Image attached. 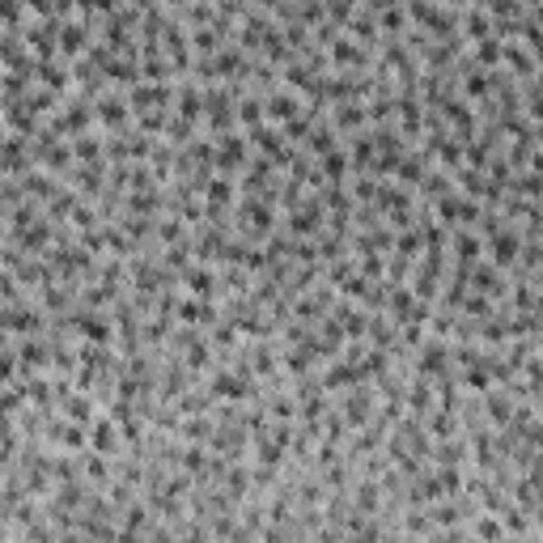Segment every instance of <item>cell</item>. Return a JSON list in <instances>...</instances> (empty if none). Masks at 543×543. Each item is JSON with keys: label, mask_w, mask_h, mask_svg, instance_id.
I'll list each match as a JSON object with an SVG mask.
<instances>
[{"label": "cell", "mask_w": 543, "mask_h": 543, "mask_svg": "<svg viewBox=\"0 0 543 543\" xmlns=\"http://www.w3.org/2000/svg\"><path fill=\"white\" fill-rule=\"evenodd\" d=\"M378 404H382V395H378L374 382H357V387L344 390L340 412H344V420H349L352 429H361V425H370V420L378 417Z\"/></svg>", "instance_id": "obj_1"}, {"label": "cell", "mask_w": 543, "mask_h": 543, "mask_svg": "<svg viewBox=\"0 0 543 543\" xmlns=\"http://www.w3.org/2000/svg\"><path fill=\"white\" fill-rule=\"evenodd\" d=\"M327 56H332V69L335 72H374V51L370 47H361L357 39H335L332 47H327Z\"/></svg>", "instance_id": "obj_2"}, {"label": "cell", "mask_w": 543, "mask_h": 543, "mask_svg": "<svg viewBox=\"0 0 543 543\" xmlns=\"http://www.w3.org/2000/svg\"><path fill=\"white\" fill-rule=\"evenodd\" d=\"M179 289L195 293V297H221V267L204 264V259H192L179 272Z\"/></svg>", "instance_id": "obj_3"}, {"label": "cell", "mask_w": 543, "mask_h": 543, "mask_svg": "<svg viewBox=\"0 0 543 543\" xmlns=\"http://www.w3.org/2000/svg\"><path fill=\"white\" fill-rule=\"evenodd\" d=\"M484 255H488V259H492L497 267H514L518 255H522V225L505 221L492 238H484Z\"/></svg>", "instance_id": "obj_4"}, {"label": "cell", "mask_w": 543, "mask_h": 543, "mask_svg": "<svg viewBox=\"0 0 543 543\" xmlns=\"http://www.w3.org/2000/svg\"><path fill=\"white\" fill-rule=\"evenodd\" d=\"M247 162H251V136H238V132L217 136V170L221 174L238 179V170H247Z\"/></svg>", "instance_id": "obj_5"}, {"label": "cell", "mask_w": 543, "mask_h": 543, "mask_svg": "<svg viewBox=\"0 0 543 543\" xmlns=\"http://www.w3.org/2000/svg\"><path fill=\"white\" fill-rule=\"evenodd\" d=\"M472 289L488 293L492 302H510V276H505V267H497L488 255L472 264Z\"/></svg>", "instance_id": "obj_6"}, {"label": "cell", "mask_w": 543, "mask_h": 543, "mask_svg": "<svg viewBox=\"0 0 543 543\" xmlns=\"http://www.w3.org/2000/svg\"><path fill=\"white\" fill-rule=\"evenodd\" d=\"M89 450L94 454H107V459H119L124 454V429H119V420L107 412V417H98L94 425H89Z\"/></svg>", "instance_id": "obj_7"}, {"label": "cell", "mask_w": 543, "mask_h": 543, "mask_svg": "<svg viewBox=\"0 0 543 543\" xmlns=\"http://www.w3.org/2000/svg\"><path fill=\"white\" fill-rule=\"evenodd\" d=\"M127 102L132 111H154V107H170L174 111V81H136L127 89Z\"/></svg>", "instance_id": "obj_8"}, {"label": "cell", "mask_w": 543, "mask_h": 543, "mask_svg": "<svg viewBox=\"0 0 543 543\" xmlns=\"http://www.w3.org/2000/svg\"><path fill=\"white\" fill-rule=\"evenodd\" d=\"M404 404H407V412L412 417H429L433 407H437V382H433L429 374H417L412 370V378H407V390H404Z\"/></svg>", "instance_id": "obj_9"}, {"label": "cell", "mask_w": 543, "mask_h": 543, "mask_svg": "<svg viewBox=\"0 0 543 543\" xmlns=\"http://www.w3.org/2000/svg\"><path fill=\"white\" fill-rule=\"evenodd\" d=\"M94 111H98V127H111V132H124L127 124H132V102H127V94H102L94 98Z\"/></svg>", "instance_id": "obj_10"}, {"label": "cell", "mask_w": 543, "mask_h": 543, "mask_svg": "<svg viewBox=\"0 0 543 543\" xmlns=\"http://www.w3.org/2000/svg\"><path fill=\"white\" fill-rule=\"evenodd\" d=\"M264 102H267V119H272V124H289V119H297V115L306 111V107H302L306 98L297 94V89H289V85H276V89H267Z\"/></svg>", "instance_id": "obj_11"}, {"label": "cell", "mask_w": 543, "mask_h": 543, "mask_svg": "<svg viewBox=\"0 0 543 543\" xmlns=\"http://www.w3.org/2000/svg\"><path fill=\"white\" fill-rule=\"evenodd\" d=\"M98 407H102V399H98V395H89V390H77V387H72L69 395L60 399V417L77 420V425H94V420L102 417Z\"/></svg>", "instance_id": "obj_12"}, {"label": "cell", "mask_w": 543, "mask_h": 543, "mask_svg": "<svg viewBox=\"0 0 543 543\" xmlns=\"http://www.w3.org/2000/svg\"><path fill=\"white\" fill-rule=\"evenodd\" d=\"M332 124L340 127V136H357L365 127H374L365 102H332Z\"/></svg>", "instance_id": "obj_13"}, {"label": "cell", "mask_w": 543, "mask_h": 543, "mask_svg": "<svg viewBox=\"0 0 543 543\" xmlns=\"http://www.w3.org/2000/svg\"><path fill=\"white\" fill-rule=\"evenodd\" d=\"M319 378H323V387H327V390H349V387H357V382H365L361 365L349 361V357H332V361L323 365Z\"/></svg>", "instance_id": "obj_14"}, {"label": "cell", "mask_w": 543, "mask_h": 543, "mask_svg": "<svg viewBox=\"0 0 543 543\" xmlns=\"http://www.w3.org/2000/svg\"><path fill=\"white\" fill-rule=\"evenodd\" d=\"M450 255H454V264H475V259H484V238L472 225H459V229H450Z\"/></svg>", "instance_id": "obj_15"}, {"label": "cell", "mask_w": 543, "mask_h": 543, "mask_svg": "<svg viewBox=\"0 0 543 543\" xmlns=\"http://www.w3.org/2000/svg\"><path fill=\"white\" fill-rule=\"evenodd\" d=\"M344 34H349V39H357L361 47H370V51H378V47H382V30H378V14H370V9H357V14H352V22L344 26Z\"/></svg>", "instance_id": "obj_16"}, {"label": "cell", "mask_w": 543, "mask_h": 543, "mask_svg": "<svg viewBox=\"0 0 543 543\" xmlns=\"http://www.w3.org/2000/svg\"><path fill=\"white\" fill-rule=\"evenodd\" d=\"M514 404H518V399L505 387L484 390V417H488V425H492V429L510 425V420H514Z\"/></svg>", "instance_id": "obj_17"}, {"label": "cell", "mask_w": 543, "mask_h": 543, "mask_svg": "<svg viewBox=\"0 0 543 543\" xmlns=\"http://www.w3.org/2000/svg\"><path fill=\"white\" fill-rule=\"evenodd\" d=\"M238 192H242V187H238L234 174H221V170H217L209 179V187H204V204H212V209H234Z\"/></svg>", "instance_id": "obj_18"}, {"label": "cell", "mask_w": 543, "mask_h": 543, "mask_svg": "<svg viewBox=\"0 0 543 543\" xmlns=\"http://www.w3.org/2000/svg\"><path fill=\"white\" fill-rule=\"evenodd\" d=\"M505 69H514L518 81H530V77L539 72V60L530 56V47L522 39H510L505 42Z\"/></svg>", "instance_id": "obj_19"}, {"label": "cell", "mask_w": 543, "mask_h": 543, "mask_svg": "<svg viewBox=\"0 0 543 543\" xmlns=\"http://www.w3.org/2000/svg\"><path fill=\"white\" fill-rule=\"evenodd\" d=\"M81 472H85V480L94 488H102V492L115 484V459H107V454H94V450L81 454Z\"/></svg>", "instance_id": "obj_20"}, {"label": "cell", "mask_w": 543, "mask_h": 543, "mask_svg": "<svg viewBox=\"0 0 543 543\" xmlns=\"http://www.w3.org/2000/svg\"><path fill=\"white\" fill-rule=\"evenodd\" d=\"M217 484L225 488V492H229V497H234L238 505L247 501V497H251V467H247V463L238 459V463H229V467H225V475L221 480H217Z\"/></svg>", "instance_id": "obj_21"}, {"label": "cell", "mask_w": 543, "mask_h": 543, "mask_svg": "<svg viewBox=\"0 0 543 543\" xmlns=\"http://www.w3.org/2000/svg\"><path fill=\"white\" fill-rule=\"evenodd\" d=\"M238 124H242V132H251V127L267 124V102H264V94L247 89V94L238 98Z\"/></svg>", "instance_id": "obj_22"}, {"label": "cell", "mask_w": 543, "mask_h": 543, "mask_svg": "<svg viewBox=\"0 0 543 543\" xmlns=\"http://www.w3.org/2000/svg\"><path fill=\"white\" fill-rule=\"evenodd\" d=\"M340 149V127L332 124V119H323V124H314V132L306 136V154L310 157H327Z\"/></svg>", "instance_id": "obj_23"}, {"label": "cell", "mask_w": 543, "mask_h": 543, "mask_svg": "<svg viewBox=\"0 0 543 543\" xmlns=\"http://www.w3.org/2000/svg\"><path fill=\"white\" fill-rule=\"evenodd\" d=\"M39 166L51 170V174H69L77 166V154H72V140H56L51 149H42L39 154Z\"/></svg>", "instance_id": "obj_24"}, {"label": "cell", "mask_w": 543, "mask_h": 543, "mask_svg": "<svg viewBox=\"0 0 543 543\" xmlns=\"http://www.w3.org/2000/svg\"><path fill=\"white\" fill-rule=\"evenodd\" d=\"M425 429L433 433V442H446V437H459V433H463V420H459V412L433 407L429 417H425Z\"/></svg>", "instance_id": "obj_25"}, {"label": "cell", "mask_w": 543, "mask_h": 543, "mask_svg": "<svg viewBox=\"0 0 543 543\" xmlns=\"http://www.w3.org/2000/svg\"><path fill=\"white\" fill-rule=\"evenodd\" d=\"M72 154H77V162H81V166H89V162H111V157H107V140L98 136V127H94V132L72 136Z\"/></svg>", "instance_id": "obj_26"}, {"label": "cell", "mask_w": 543, "mask_h": 543, "mask_svg": "<svg viewBox=\"0 0 543 543\" xmlns=\"http://www.w3.org/2000/svg\"><path fill=\"white\" fill-rule=\"evenodd\" d=\"M492 26H497V22H492V14H488L484 5H467V9H463V34H467V39L472 42H480V39H488V34H492Z\"/></svg>", "instance_id": "obj_27"}, {"label": "cell", "mask_w": 543, "mask_h": 543, "mask_svg": "<svg viewBox=\"0 0 543 543\" xmlns=\"http://www.w3.org/2000/svg\"><path fill=\"white\" fill-rule=\"evenodd\" d=\"M407 22H412V17H407V5H404V0H395V5H387V9L378 14V30H382V34H390V39H404V34H407Z\"/></svg>", "instance_id": "obj_28"}, {"label": "cell", "mask_w": 543, "mask_h": 543, "mask_svg": "<svg viewBox=\"0 0 543 543\" xmlns=\"http://www.w3.org/2000/svg\"><path fill=\"white\" fill-rule=\"evenodd\" d=\"M472 56H475L480 69H501V64H505V42L497 39V34H488V39L472 42Z\"/></svg>", "instance_id": "obj_29"}, {"label": "cell", "mask_w": 543, "mask_h": 543, "mask_svg": "<svg viewBox=\"0 0 543 543\" xmlns=\"http://www.w3.org/2000/svg\"><path fill=\"white\" fill-rule=\"evenodd\" d=\"M395 255L420 259V255H425V229H420V225H404V229H395Z\"/></svg>", "instance_id": "obj_30"}, {"label": "cell", "mask_w": 543, "mask_h": 543, "mask_svg": "<svg viewBox=\"0 0 543 543\" xmlns=\"http://www.w3.org/2000/svg\"><path fill=\"white\" fill-rule=\"evenodd\" d=\"M319 166H323V174H327V183H349V179H352V157H349V149H335V154L319 157Z\"/></svg>", "instance_id": "obj_31"}, {"label": "cell", "mask_w": 543, "mask_h": 543, "mask_svg": "<svg viewBox=\"0 0 543 543\" xmlns=\"http://www.w3.org/2000/svg\"><path fill=\"white\" fill-rule=\"evenodd\" d=\"M225 47V39H221V30L217 26H195L192 30V51L195 56H217Z\"/></svg>", "instance_id": "obj_32"}, {"label": "cell", "mask_w": 543, "mask_h": 543, "mask_svg": "<svg viewBox=\"0 0 543 543\" xmlns=\"http://www.w3.org/2000/svg\"><path fill=\"white\" fill-rule=\"evenodd\" d=\"M170 107H154V111H140L136 115V127L145 132V136H166V127H170Z\"/></svg>", "instance_id": "obj_33"}, {"label": "cell", "mask_w": 543, "mask_h": 543, "mask_svg": "<svg viewBox=\"0 0 543 543\" xmlns=\"http://www.w3.org/2000/svg\"><path fill=\"white\" fill-rule=\"evenodd\" d=\"M463 314H467V319H475V323H484L488 314H497V302H492V297H488V293H480V289H472L467 293V297H463Z\"/></svg>", "instance_id": "obj_34"}, {"label": "cell", "mask_w": 543, "mask_h": 543, "mask_svg": "<svg viewBox=\"0 0 543 543\" xmlns=\"http://www.w3.org/2000/svg\"><path fill=\"white\" fill-rule=\"evenodd\" d=\"M459 204H463V192L442 195V200H433V217L446 225V229H459Z\"/></svg>", "instance_id": "obj_35"}, {"label": "cell", "mask_w": 543, "mask_h": 543, "mask_svg": "<svg viewBox=\"0 0 543 543\" xmlns=\"http://www.w3.org/2000/svg\"><path fill=\"white\" fill-rule=\"evenodd\" d=\"M195 127H200V124H192V119H183V115H170L166 140H170V145H174V149H187V140L195 136Z\"/></svg>", "instance_id": "obj_36"}, {"label": "cell", "mask_w": 543, "mask_h": 543, "mask_svg": "<svg viewBox=\"0 0 543 543\" xmlns=\"http://www.w3.org/2000/svg\"><path fill=\"white\" fill-rule=\"evenodd\" d=\"M327 5V22H335V26H349L352 14L361 9V0H323Z\"/></svg>", "instance_id": "obj_37"}, {"label": "cell", "mask_w": 543, "mask_h": 543, "mask_svg": "<svg viewBox=\"0 0 543 543\" xmlns=\"http://www.w3.org/2000/svg\"><path fill=\"white\" fill-rule=\"evenodd\" d=\"M357 267H361V276H370V280H382V276H387V255H382V251L357 255Z\"/></svg>", "instance_id": "obj_38"}, {"label": "cell", "mask_w": 543, "mask_h": 543, "mask_svg": "<svg viewBox=\"0 0 543 543\" xmlns=\"http://www.w3.org/2000/svg\"><path fill=\"white\" fill-rule=\"evenodd\" d=\"M30 17H56V0H26Z\"/></svg>", "instance_id": "obj_39"}, {"label": "cell", "mask_w": 543, "mask_h": 543, "mask_svg": "<svg viewBox=\"0 0 543 543\" xmlns=\"http://www.w3.org/2000/svg\"><path fill=\"white\" fill-rule=\"evenodd\" d=\"M251 5H259V9H267V14H276V5H280V0H251Z\"/></svg>", "instance_id": "obj_40"}, {"label": "cell", "mask_w": 543, "mask_h": 543, "mask_svg": "<svg viewBox=\"0 0 543 543\" xmlns=\"http://www.w3.org/2000/svg\"><path fill=\"white\" fill-rule=\"evenodd\" d=\"M527 14H530V22H539V26H543V0L535 5V9H527Z\"/></svg>", "instance_id": "obj_41"}, {"label": "cell", "mask_w": 543, "mask_h": 543, "mask_svg": "<svg viewBox=\"0 0 543 543\" xmlns=\"http://www.w3.org/2000/svg\"><path fill=\"white\" fill-rule=\"evenodd\" d=\"M442 5H446V9H467L472 0H442Z\"/></svg>", "instance_id": "obj_42"}, {"label": "cell", "mask_w": 543, "mask_h": 543, "mask_svg": "<svg viewBox=\"0 0 543 543\" xmlns=\"http://www.w3.org/2000/svg\"><path fill=\"white\" fill-rule=\"evenodd\" d=\"M535 89H543V72H535Z\"/></svg>", "instance_id": "obj_43"}, {"label": "cell", "mask_w": 543, "mask_h": 543, "mask_svg": "<svg viewBox=\"0 0 543 543\" xmlns=\"http://www.w3.org/2000/svg\"><path fill=\"white\" fill-rule=\"evenodd\" d=\"M522 5H527V9H535V5H539V0H522Z\"/></svg>", "instance_id": "obj_44"}, {"label": "cell", "mask_w": 543, "mask_h": 543, "mask_svg": "<svg viewBox=\"0 0 543 543\" xmlns=\"http://www.w3.org/2000/svg\"><path fill=\"white\" fill-rule=\"evenodd\" d=\"M480 5H484V0H480Z\"/></svg>", "instance_id": "obj_45"}, {"label": "cell", "mask_w": 543, "mask_h": 543, "mask_svg": "<svg viewBox=\"0 0 543 543\" xmlns=\"http://www.w3.org/2000/svg\"><path fill=\"white\" fill-rule=\"evenodd\" d=\"M539 238H543V234H539Z\"/></svg>", "instance_id": "obj_46"}]
</instances>
